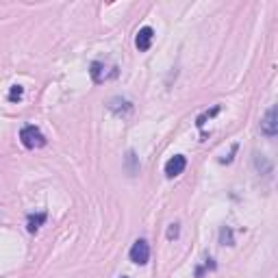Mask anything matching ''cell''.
Instances as JSON below:
<instances>
[{
	"instance_id": "obj_1",
	"label": "cell",
	"mask_w": 278,
	"mask_h": 278,
	"mask_svg": "<svg viewBox=\"0 0 278 278\" xmlns=\"http://www.w3.org/2000/svg\"><path fill=\"white\" fill-rule=\"evenodd\" d=\"M89 74H91V80L94 83H107V80H111L120 74V70H118V65L115 63H105V61H94L91 63V70H89Z\"/></svg>"
},
{
	"instance_id": "obj_2",
	"label": "cell",
	"mask_w": 278,
	"mask_h": 278,
	"mask_svg": "<svg viewBox=\"0 0 278 278\" xmlns=\"http://www.w3.org/2000/svg\"><path fill=\"white\" fill-rule=\"evenodd\" d=\"M20 142L24 144V148L35 150V148H43V146H46V137H43V133L37 126L28 124V126L20 130Z\"/></svg>"
},
{
	"instance_id": "obj_3",
	"label": "cell",
	"mask_w": 278,
	"mask_h": 278,
	"mask_svg": "<svg viewBox=\"0 0 278 278\" xmlns=\"http://www.w3.org/2000/svg\"><path fill=\"white\" fill-rule=\"evenodd\" d=\"M130 261L137 263V265H146L150 261V246L146 239H137L133 248H130Z\"/></svg>"
},
{
	"instance_id": "obj_4",
	"label": "cell",
	"mask_w": 278,
	"mask_h": 278,
	"mask_svg": "<svg viewBox=\"0 0 278 278\" xmlns=\"http://www.w3.org/2000/svg\"><path fill=\"white\" fill-rule=\"evenodd\" d=\"M261 133L267 135V137H274L278 133V111H276V107H269L265 118L261 120Z\"/></svg>"
},
{
	"instance_id": "obj_5",
	"label": "cell",
	"mask_w": 278,
	"mask_h": 278,
	"mask_svg": "<svg viewBox=\"0 0 278 278\" xmlns=\"http://www.w3.org/2000/svg\"><path fill=\"white\" fill-rule=\"evenodd\" d=\"M185 167H187V159L182 157V155H174V157L165 163V176H167V178L178 176V174L185 172Z\"/></svg>"
},
{
	"instance_id": "obj_6",
	"label": "cell",
	"mask_w": 278,
	"mask_h": 278,
	"mask_svg": "<svg viewBox=\"0 0 278 278\" xmlns=\"http://www.w3.org/2000/svg\"><path fill=\"white\" fill-rule=\"evenodd\" d=\"M152 39H155V31H152L150 26H144L137 31V37H135V46L142 50V53H146L150 46H152Z\"/></svg>"
},
{
	"instance_id": "obj_7",
	"label": "cell",
	"mask_w": 278,
	"mask_h": 278,
	"mask_svg": "<svg viewBox=\"0 0 278 278\" xmlns=\"http://www.w3.org/2000/svg\"><path fill=\"white\" fill-rule=\"evenodd\" d=\"M46 222V213H37V215H28L26 219V230L28 233H37L39 226Z\"/></svg>"
},
{
	"instance_id": "obj_8",
	"label": "cell",
	"mask_w": 278,
	"mask_h": 278,
	"mask_svg": "<svg viewBox=\"0 0 278 278\" xmlns=\"http://www.w3.org/2000/svg\"><path fill=\"white\" fill-rule=\"evenodd\" d=\"M219 244H224V246H233V230L228 228V226H224V228L219 230Z\"/></svg>"
},
{
	"instance_id": "obj_9",
	"label": "cell",
	"mask_w": 278,
	"mask_h": 278,
	"mask_svg": "<svg viewBox=\"0 0 278 278\" xmlns=\"http://www.w3.org/2000/svg\"><path fill=\"white\" fill-rule=\"evenodd\" d=\"M22 96H24V87L13 85V87H11V91H9V102H18Z\"/></svg>"
},
{
	"instance_id": "obj_10",
	"label": "cell",
	"mask_w": 278,
	"mask_h": 278,
	"mask_svg": "<svg viewBox=\"0 0 278 278\" xmlns=\"http://www.w3.org/2000/svg\"><path fill=\"white\" fill-rule=\"evenodd\" d=\"M219 111V107H213V109H211V111H207V113H204V115H200V118H198V126H202V124H204V120H209V118H213V115Z\"/></svg>"
},
{
	"instance_id": "obj_11",
	"label": "cell",
	"mask_w": 278,
	"mask_h": 278,
	"mask_svg": "<svg viewBox=\"0 0 278 278\" xmlns=\"http://www.w3.org/2000/svg\"><path fill=\"white\" fill-rule=\"evenodd\" d=\"M174 237H178V224H172L170 230H167V239H174Z\"/></svg>"
},
{
	"instance_id": "obj_12",
	"label": "cell",
	"mask_w": 278,
	"mask_h": 278,
	"mask_svg": "<svg viewBox=\"0 0 278 278\" xmlns=\"http://www.w3.org/2000/svg\"><path fill=\"white\" fill-rule=\"evenodd\" d=\"M122 278H126V276H122Z\"/></svg>"
}]
</instances>
